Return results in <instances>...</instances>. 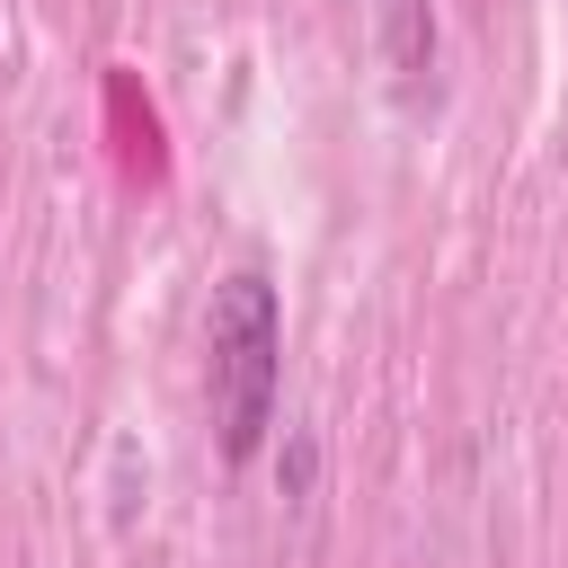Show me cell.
<instances>
[{
    "label": "cell",
    "mask_w": 568,
    "mask_h": 568,
    "mask_svg": "<svg viewBox=\"0 0 568 568\" xmlns=\"http://www.w3.org/2000/svg\"><path fill=\"white\" fill-rule=\"evenodd\" d=\"M275 373H284V311L266 275H231L213 293V426L222 462H248L275 426Z\"/></svg>",
    "instance_id": "obj_1"
},
{
    "label": "cell",
    "mask_w": 568,
    "mask_h": 568,
    "mask_svg": "<svg viewBox=\"0 0 568 568\" xmlns=\"http://www.w3.org/2000/svg\"><path fill=\"white\" fill-rule=\"evenodd\" d=\"M390 62H399V80H417V71L435 62V18H426V0H390Z\"/></svg>",
    "instance_id": "obj_2"
}]
</instances>
